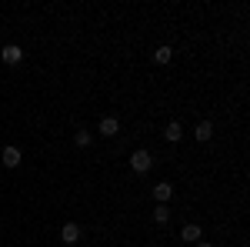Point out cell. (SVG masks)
I'll use <instances>...</instances> for the list:
<instances>
[{"instance_id":"obj_4","label":"cell","mask_w":250,"mask_h":247,"mask_svg":"<svg viewBox=\"0 0 250 247\" xmlns=\"http://www.w3.org/2000/svg\"><path fill=\"white\" fill-rule=\"evenodd\" d=\"M117 131H120V120L117 117H104L100 120V137H117Z\"/></svg>"},{"instance_id":"obj_7","label":"cell","mask_w":250,"mask_h":247,"mask_svg":"<svg viewBox=\"0 0 250 247\" xmlns=\"http://www.w3.org/2000/svg\"><path fill=\"white\" fill-rule=\"evenodd\" d=\"M200 234H204V230L197 227V224H187V227L180 230V237H184V241H190V244H197V241H200Z\"/></svg>"},{"instance_id":"obj_11","label":"cell","mask_w":250,"mask_h":247,"mask_svg":"<svg viewBox=\"0 0 250 247\" xmlns=\"http://www.w3.org/2000/svg\"><path fill=\"white\" fill-rule=\"evenodd\" d=\"M170 57H173L170 47H157V50H154V60H157V64H170Z\"/></svg>"},{"instance_id":"obj_10","label":"cell","mask_w":250,"mask_h":247,"mask_svg":"<svg viewBox=\"0 0 250 247\" xmlns=\"http://www.w3.org/2000/svg\"><path fill=\"white\" fill-rule=\"evenodd\" d=\"M154 221L157 224H167V221H170V207H167V204H157L154 207Z\"/></svg>"},{"instance_id":"obj_2","label":"cell","mask_w":250,"mask_h":247,"mask_svg":"<svg viewBox=\"0 0 250 247\" xmlns=\"http://www.w3.org/2000/svg\"><path fill=\"white\" fill-rule=\"evenodd\" d=\"M0 60H3V64H10V67H17L20 60H23V50H20L17 44H7V47L0 50Z\"/></svg>"},{"instance_id":"obj_14","label":"cell","mask_w":250,"mask_h":247,"mask_svg":"<svg viewBox=\"0 0 250 247\" xmlns=\"http://www.w3.org/2000/svg\"><path fill=\"white\" fill-rule=\"evenodd\" d=\"M150 247H154V244H150Z\"/></svg>"},{"instance_id":"obj_8","label":"cell","mask_w":250,"mask_h":247,"mask_svg":"<svg viewBox=\"0 0 250 247\" xmlns=\"http://www.w3.org/2000/svg\"><path fill=\"white\" fill-rule=\"evenodd\" d=\"M3 164H7V167H17L20 164V151L17 147H3Z\"/></svg>"},{"instance_id":"obj_6","label":"cell","mask_w":250,"mask_h":247,"mask_svg":"<svg viewBox=\"0 0 250 247\" xmlns=\"http://www.w3.org/2000/svg\"><path fill=\"white\" fill-rule=\"evenodd\" d=\"M154 197H157V204H167V201L173 197V187H170V184H157V187H154Z\"/></svg>"},{"instance_id":"obj_1","label":"cell","mask_w":250,"mask_h":247,"mask_svg":"<svg viewBox=\"0 0 250 247\" xmlns=\"http://www.w3.org/2000/svg\"><path fill=\"white\" fill-rule=\"evenodd\" d=\"M130 167H134L137 174H147L150 167H154V157H150V151H134V154H130Z\"/></svg>"},{"instance_id":"obj_5","label":"cell","mask_w":250,"mask_h":247,"mask_svg":"<svg viewBox=\"0 0 250 247\" xmlns=\"http://www.w3.org/2000/svg\"><path fill=\"white\" fill-rule=\"evenodd\" d=\"M193 137H197L200 144H204V140H210V137H213V124H210V120H200V124H197V131H193Z\"/></svg>"},{"instance_id":"obj_3","label":"cell","mask_w":250,"mask_h":247,"mask_svg":"<svg viewBox=\"0 0 250 247\" xmlns=\"http://www.w3.org/2000/svg\"><path fill=\"white\" fill-rule=\"evenodd\" d=\"M60 241H63V244H77L80 241V227L77 224H63V227H60Z\"/></svg>"},{"instance_id":"obj_9","label":"cell","mask_w":250,"mask_h":247,"mask_svg":"<svg viewBox=\"0 0 250 247\" xmlns=\"http://www.w3.org/2000/svg\"><path fill=\"white\" fill-rule=\"evenodd\" d=\"M164 137H167V140H180V137H184V127H180V120H173V124H167V131H164Z\"/></svg>"},{"instance_id":"obj_12","label":"cell","mask_w":250,"mask_h":247,"mask_svg":"<svg viewBox=\"0 0 250 247\" xmlns=\"http://www.w3.org/2000/svg\"><path fill=\"white\" fill-rule=\"evenodd\" d=\"M74 140H77V147H87V144H90L94 137H90L87 131H77V137H74Z\"/></svg>"},{"instance_id":"obj_13","label":"cell","mask_w":250,"mask_h":247,"mask_svg":"<svg viewBox=\"0 0 250 247\" xmlns=\"http://www.w3.org/2000/svg\"><path fill=\"white\" fill-rule=\"evenodd\" d=\"M197 247H210V244H207V241H197Z\"/></svg>"}]
</instances>
